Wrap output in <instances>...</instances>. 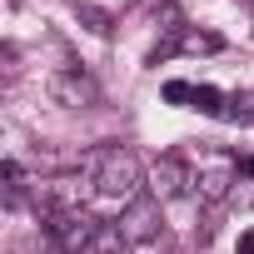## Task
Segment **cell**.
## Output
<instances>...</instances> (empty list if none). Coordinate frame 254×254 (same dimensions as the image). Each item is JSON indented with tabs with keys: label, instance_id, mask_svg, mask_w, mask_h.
<instances>
[{
	"label": "cell",
	"instance_id": "8",
	"mask_svg": "<svg viewBox=\"0 0 254 254\" xmlns=\"http://www.w3.org/2000/svg\"><path fill=\"white\" fill-rule=\"evenodd\" d=\"M180 50L185 55H214V50H224V40L214 30H185L180 35Z\"/></svg>",
	"mask_w": 254,
	"mask_h": 254
},
{
	"label": "cell",
	"instance_id": "4",
	"mask_svg": "<svg viewBox=\"0 0 254 254\" xmlns=\"http://www.w3.org/2000/svg\"><path fill=\"white\" fill-rule=\"evenodd\" d=\"M45 90H50V100L65 105V110H90V105H100V85H95L85 70H55V75L45 80Z\"/></svg>",
	"mask_w": 254,
	"mask_h": 254
},
{
	"label": "cell",
	"instance_id": "3",
	"mask_svg": "<svg viewBox=\"0 0 254 254\" xmlns=\"http://www.w3.org/2000/svg\"><path fill=\"white\" fill-rule=\"evenodd\" d=\"M234 185H239V165L224 160V155H214V160H204V165L194 170V194H199L204 204L234 199Z\"/></svg>",
	"mask_w": 254,
	"mask_h": 254
},
{
	"label": "cell",
	"instance_id": "7",
	"mask_svg": "<svg viewBox=\"0 0 254 254\" xmlns=\"http://www.w3.org/2000/svg\"><path fill=\"white\" fill-rule=\"evenodd\" d=\"M125 249H130V239L120 234V224H100V234L90 239L85 254H125Z\"/></svg>",
	"mask_w": 254,
	"mask_h": 254
},
{
	"label": "cell",
	"instance_id": "5",
	"mask_svg": "<svg viewBox=\"0 0 254 254\" xmlns=\"http://www.w3.org/2000/svg\"><path fill=\"white\" fill-rule=\"evenodd\" d=\"M120 234L130 244H150L160 234V199L155 194H135L125 204V214H120Z\"/></svg>",
	"mask_w": 254,
	"mask_h": 254
},
{
	"label": "cell",
	"instance_id": "10",
	"mask_svg": "<svg viewBox=\"0 0 254 254\" xmlns=\"http://www.w3.org/2000/svg\"><path fill=\"white\" fill-rule=\"evenodd\" d=\"M75 15H80V20H85L95 35H110V15H105L100 5H75Z\"/></svg>",
	"mask_w": 254,
	"mask_h": 254
},
{
	"label": "cell",
	"instance_id": "2",
	"mask_svg": "<svg viewBox=\"0 0 254 254\" xmlns=\"http://www.w3.org/2000/svg\"><path fill=\"white\" fill-rule=\"evenodd\" d=\"M100 224H105V219H95L85 204H80V209H55V214H45V239H50L60 254H85L90 239L100 234Z\"/></svg>",
	"mask_w": 254,
	"mask_h": 254
},
{
	"label": "cell",
	"instance_id": "11",
	"mask_svg": "<svg viewBox=\"0 0 254 254\" xmlns=\"http://www.w3.org/2000/svg\"><path fill=\"white\" fill-rule=\"evenodd\" d=\"M165 100L170 105H194V85L190 80H165Z\"/></svg>",
	"mask_w": 254,
	"mask_h": 254
},
{
	"label": "cell",
	"instance_id": "1",
	"mask_svg": "<svg viewBox=\"0 0 254 254\" xmlns=\"http://www.w3.org/2000/svg\"><path fill=\"white\" fill-rule=\"evenodd\" d=\"M145 185V165L130 145H110L95 155V194L105 199H135V190Z\"/></svg>",
	"mask_w": 254,
	"mask_h": 254
},
{
	"label": "cell",
	"instance_id": "9",
	"mask_svg": "<svg viewBox=\"0 0 254 254\" xmlns=\"http://www.w3.org/2000/svg\"><path fill=\"white\" fill-rule=\"evenodd\" d=\"M194 110H204V115H224L229 100H224L214 85H194Z\"/></svg>",
	"mask_w": 254,
	"mask_h": 254
},
{
	"label": "cell",
	"instance_id": "6",
	"mask_svg": "<svg viewBox=\"0 0 254 254\" xmlns=\"http://www.w3.org/2000/svg\"><path fill=\"white\" fill-rule=\"evenodd\" d=\"M185 185H194V175L185 170V160H180V155H160V165H155V175H150V194H155L160 204H170V199L185 194Z\"/></svg>",
	"mask_w": 254,
	"mask_h": 254
},
{
	"label": "cell",
	"instance_id": "12",
	"mask_svg": "<svg viewBox=\"0 0 254 254\" xmlns=\"http://www.w3.org/2000/svg\"><path fill=\"white\" fill-rule=\"evenodd\" d=\"M239 254H254V229H244V234H239Z\"/></svg>",
	"mask_w": 254,
	"mask_h": 254
},
{
	"label": "cell",
	"instance_id": "13",
	"mask_svg": "<svg viewBox=\"0 0 254 254\" xmlns=\"http://www.w3.org/2000/svg\"><path fill=\"white\" fill-rule=\"evenodd\" d=\"M239 175H249V180H254V155H244V160H239Z\"/></svg>",
	"mask_w": 254,
	"mask_h": 254
}]
</instances>
